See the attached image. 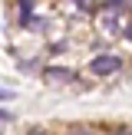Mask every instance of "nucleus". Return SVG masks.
Wrapping results in <instances>:
<instances>
[{
	"instance_id": "f257e3e1",
	"label": "nucleus",
	"mask_w": 132,
	"mask_h": 135,
	"mask_svg": "<svg viewBox=\"0 0 132 135\" xmlns=\"http://www.w3.org/2000/svg\"><path fill=\"white\" fill-rule=\"evenodd\" d=\"M122 10H125V0H109V3L99 7V26H102L106 33H116L119 23H122Z\"/></svg>"
},
{
	"instance_id": "f03ea898",
	"label": "nucleus",
	"mask_w": 132,
	"mask_h": 135,
	"mask_svg": "<svg viewBox=\"0 0 132 135\" xmlns=\"http://www.w3.org/2000/svg\"><path fill=\"white\" fill-rule=\"evenodd\" d=\"M119 66H122V59H119L116 53H102V56H96V59H92V66H89V69L96 73V76H109V73H116Z\"/></svg>"
},
{
	"instance_id": "7ed1b4c3",
	"label": "nucleus",
	"mask_w": 132,
	"mask_h": 135,
	"mask_svg": "<svg viewBox=\"0 0 132 135\" xmlns=\"http://www.w3.org/2000/svg\"><path fill=\"white\" fill-rule=\"evenodd\" d=\"M43 76L50 79V83H66V79H73V69H63V66H50V69H43Z\"/></svg>"
},
{
	"instance_id": "20e7f679",
	"label": "nucleus",
	"mask_w": 132,
	"mask_h": 135,
	"mask_svg": "<svg viewBox=\"0 0 132 135\" xmlns=\"http://www.w3.org/2000/svg\"><path fill=\"white\" fill-rule=\"evenodd\" d=\"M20 10H23V23H30V10H33V0H20Z\"/></svg>"
},
{
	"instance_id": "39448f33",
	"label": "nucleus",
	"mask_w": 132,
	"mask_h": 135,
	"mask_svg": "<svg viewBox=\"0 0 132 135\" xmlns=\"http://www.w3.org/2000/svg\"><path fill=\"white\" fill-rule=\"evenodd\" d=\"M69 135H92L89 129H76V132H69Z\"/></svg>"
},
{
	"instance_id": "423d86ee",
	"label": "nucleus",
	"mask_w": 132,
	"mask_h": 135,
	"mask_svg": "<svg viewBox=\"0 0 132 135\" xmlns=\"http://www.w3.org/2000/svg\"><path fill=\"white\" fill-rule=\"evenodd\" d=\"M0 99H10V92H7V89H0Z\"/></svg>"
},
{
	"instance_id": "0eeeda50",
	"label": "nucleus",
	"mask_w": 132,
	"mask_h": 135,
	"mask_svg": "<svg viewBox=\"0 0 132 135\" xmlns=\"http://www.w3.org/2000/svg\"><path fill=\"white\" fill-rule=\"evenodd\" d=\"M125 36H129V40H132V23H129V26H125Z\"/></svg>"
},
{
	"instance_id": "6e6552de",
	"label": "nucleus",
	"mask_w": 132,
	"mask_h": 135,
	"mask_svg": "<svg viewBox=\"0 0 132 135\" xmlns=\"http://www.w3.org/2000/svg\"><path fill=\"white\" fill-rule=\"evenodd\" d=\"M116 135H132V132H125V129H122V132H116Z\"/></svg>"
},
{
	"instance_id": "1a4fd4ad",
	"label": "nucleus",
	"mask_w": 132,
	"mask_h": 135,
	"mask_svg": "<svg viewBox=\"0 0 132 135\" xmlns=\"http://www.w3.org/2000/svg\"><path fill=\"white\" fill-rule=\"evenodd\" d=\"M30 135H46V132H40V129H36V132H30Z\"/></svg>"
},
{
	"instance_id": "9d476101",
	"label": "nucleus",
	"mask_w": 132,
	"mask_h": 135,
	"mask_svg": "<svg viewBox=\"0 0 132 135\" xmlns=\"http://www.w3.org/2000/svg\"><path fill=\"white\" fill-rule=\"evenodd\" d=\"M73 3H83V0H73Z\"/></svg>"
},
{
	"instance_id": "9b49d317",
	"label": "nucleus",
	"mask_w": 132,
	"mask_h": 135,
	"mask_svg": "<svg viewBox=\"0 0 132 135\" xmlns=\"http://www.w3.org/2000/svg\"><path fill=\"white\" fill-rule=\"evenodd\" d=\"M129 3H132V0H129Z\"/></svg>"
}]
</instances>
